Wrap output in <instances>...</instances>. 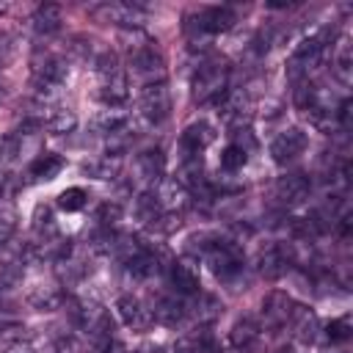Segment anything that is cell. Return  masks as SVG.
<instances>
[{"mask_svg": "<svg viewBox=\"0 0 353 353\" xmlns=\"http://www.w3.org/2000/svg\"><path fill=\"white\" fill-rule=\"evenodd\" d=\"M69 317L85 334V339H91L99 347L110 345L113 323H110V314L102 303H97L91 298H74V301H69Z\"/></svg>", "mask_w": 353, "mask_h": 353, "instance_id": "6da1fadb", "label": "cell"}, {"mask_svg": "<svg viewBox=\"0 0 353 353\" xmlns=\"http://www.w3.org/2000/svg\"><path fill=\"white\" fill-rule=\"evenodd\" d=\"M229 72L232 69L223 58H204L190 83L193 102H218L221 94L229 88Z\"/></svg>", "mask_w": 353, "mask_h": 353, "instance_id": "7a4b0ae2", "label": "cell"}, {"mask_svg": "<svg viewBox=\"0 0 353 353\" xmlns=\"http://www.w3.org/2000/svg\"><path fill=\"white\" fill-rule=\"evenodd\" d=\"M328 47H331L328 33H314V36L298 41L295 50L287 58V77L290 80L309 77V72H314L328 58Z\"/></svg>", "mask_w": 353, "mask_h": 353, "instance_id": "3957f363", "label": "cell"}, {"mask_svg": "<svg viewBox=\"0 0 353 353\" xmlns=\"http://www.w3.org/2000/svg\"><path fill=\"white\" fill-rule=\"evenodd\" d=\"M69 80V63L58 55H47L33 66V94L41 105H52Z\"/></svg>", "mask_w": 353, "mask_h": 353, "instance_id": "277c9868", "label": "cell"}, {"mask_svg": "<svg viewBox=\"0 0 353 353\" xmlns=\"http://www.w3.org/2000/svg\"><path fill=\"white\" fill-rule=\"evenodd\" d=\"M204 259H207L210 270L215 273V279H221V281H226V284L237 281V279L243 276V270H245L243 248H240L234 240H221V237H218V240L212 243V248L204 254Z\"/></svg>", "mask_w": 353, "mask_h": 353, "instance_id": "5b68a950", "label": "cell"}, {"mask_svg": "<svg viewBox=\"0 0 353 353\" xmlns=\"http://www.w3.org/2000/svg\"><path fill=\"white\" fill-rule=\"evenodd\" d=\"M168 113H171V91H168L165 80L143 83V88L138 94V116L149 127H157L168 119Z\"/></svg>", "mask_w": 353, "mask_h": 353, "instance_id": "8992f818", "label": "cell"}, {"mask_svg": "<svg viewBox=\"0 0 353 353\" xmlns=\"http://www.w3.org/2000/svg\"><path fill=\"white\" fill-rule=\"evenodd\" d=\"M127 55H130V66L135 74H141L146 83H157L163 80V72H165V61L160 55V50L154 47L152 39L141 36L138 44H130L127 47Z\"/></svg>", "mask_w": 353, "mask_h": 353, "instance_id": "52a82bcc", "label": "cell"}, {"mask_svg": "<svg viewBox=\"0 0 353 353\" xmlns=\"http://www.w3.org/2000/svg\"><path fill=\"white\" fill-rule=\"evenodd\" d=\"M298 303L287 295V292H281V290H273V292H268L265 298H262V309H259V328H268V331H276V328H284V325H290L292 320H295V314H298Z\"/></svg>", "mask_w": 353, "mask_h": 353, "instance_id": "ba28073f", "label": "cell"}, {"mask_svg": "<svg viewBox=\"0 0 353 353\" xmlns=\"http://www.w3.org/2000/svg\"><path fill=\"white\" fill-rule=\"evenodd\" d=\"M88 14L99 22L119 25V28H141L146 22V8L141 3H119V0L97 3L88 8Z\"/></svg>", "mask_w": 353, "mask_h": 353, "instance_id": "9c48e42d", "label": "cell"}, {"mask_svg": "<svg viewBox=\"0 0 353 353\" xmlns=\"http://www.w3.org/2000/svg\"><path fill=\"white\" fill-rule=\"evenodd\" d=\"M237 22V11L232 6H207L196 14L188 17L185 22V30L199 36V33H223L229 28H234Z\"/></svg>", "mask_w": 353, "mask_h": 353, "instance_id": "30bf717a", "label": "cell"}, {"mask_svg": "<svg viewBox=\"0 0 353 353\" xmlns=\"http://www.w3.org/2000/svg\"><path fill=\"white\" fill-rule=\"evenodd\" d=\"M251 99L245 97V91H232V88H226L223 94H221V99H218V116H221V121L226 124V127H232V130H243L245 124H248V119H251Z\"/></svg>", "mask_w": 353, "mask_h": 353, "instance_id": "8fae6325", "label": "cell"}, {"mask_svg": "<svg viewBox=\"0 0 353 353\" xmlns=\"http://www.w3.org/2000/svg\"><path fill=\"white\" fill-rule=\"evenodd\" d=\"M306 146H309L306 132H303L301 127H287V130H281V132L270 141V157H273V163L287 165V163L298 160V157L306 152Z\"/></svg>", "mask_w": 353, "mask_h": 353, "instance_id": "7c38bea8", "label": "cell"}, {"mask_svg": "<svg viewBox=\"0 0 353 353\" xmlns=\"http://www.w3.org/2000/svg\"><path fill=\"white\" fill-rule=\"evenodd\" d=\"M152 196H154V201H157L163 215H179L182 207L188 204V188L176 176H163L152 188Z\"/></svg>", "mask_w": 353, "mask_h": 353, "instance_id": "4fadbf2b", "label": "cell"}, {"mask_svg": "<svg viewBox=\"0 0 353 353\" xmlns=\"http://www.w3.org/2000/svg\"><path fill=\"white\" fill-rule=\"evenodd\" d=\"M215 141V127L210 121H193L185 127L182 138H179V160L188 157H201L204 149Z\"/></svg>", "mask_w": 353, "mask_h": 353, "instance_id": "5bb4252c", "label": "cell"}, {"mask_svg": "<svg viewBox=\"0 0 353 353\" xmlns=\"http://www.w3.org/2000/svg\"><path fill=\"white\" fill-rule=\"evenodd\" d=\"M290 265H292V251H290V245H284V243H268V245H262L259 254H256V268H259V273H262L265 279H279V276H284Z\"/></svg>", "mask_w": 353, "mask_h": 353, "instance_id": "9a60e30c", "label": "cell"}, {"mask_svg": "<svg viewBox=\"0 0 353 353\" xmlns=\"http://www.w3.org/2000/svg\"><path fill=\"white\" fill-rule=\"evenodd\" d=\"M168 281H171V287H174L176 295H182V298L196 295L199 287H201L199 284V268H196V262L188 259V256L168 262Z\"/></svg>", "mask_w": 353, "mask_h": 353, "instance_id": "2e32d148", "label": "cell"}, {"mask_svg": "<svg viewBox=\"0 0 353 353\" xmlns=\"http://www.w3.org/2000/svg\"><path fill=\"white\" fill-rule=\"evenodd\" d=\"M116 312L121 317V323L132 331H146L152 328L154 317H152V309L138 298V295H119L116 301Z\"/></svg>", "mask_w": 353, "mask_h": 353, "instance_id": "e0dca14e", "label": "cell"}, {"mask_svg": "<svg viewBox=\"0 0 353 353\" xmlns=\"http://www.w3.org/2000/svg\"><path fill=\"white\" fill-rule=\"evenodd\" d=\"M309 190H312V179L303 171H290V174L279 176V182H276V199L284 207H295V204L306 201Z\"/></svg>", "mask_w": 353, "mask_h": 353, "instance_id": "ac0fdd59", "label": "cell"}, {"mask_svg": "<svg viewBox=\"0 0 353 353\" xmlns=\"http://www.w3.org/2000/svg\"><path fill=\"white\" fill-rule=\"evenodd\" d=\"M185 314H188L185 323H193V325H199V328H207V325L221 314V301H218L215 295L199 290L196 295L185 298Z\"/></svg>", "mask_w": 353, "mask_h": 353, "instance_id": "d6986e66", "label": "cell"}, {"mask_svg": "<svg viewBox=\"0 0 353 353\" xmlns=\"http://www.w3.org/2000/svg\"><path fill=\"white\" fill-rule=\"evenodd\" d=\"M135 176L146 185V190H152L165 176V154L157 146L138 152L135 154Z\"/></svg>", "mask_w": 353, "mask_h": 353, "instance_id": "ffe728a7", "label": "cell"}, {"mask_svg": "<svg viewBox=\"0 0 353 353\" xmlns=\"http://www.w3.org/2000/svg\"><path fill=\"white\" fill-rule=\"evenodd\" d=\"M152 317H154V323L168 325V328L182 325V323L188 320V314H185V298L176 295V292L160 295V298L154 301V306H152Z\"/></svg>", "mask_w": 353, "mask_h": 353, "instance_id": "44dd1931", "label": "cell"}, {"mask_svg": "<svg viewBox=\"0 0 353 353\" xmlns=\"http://www.w3.org/2000/svg\"><path fill=\"white\" fill-rule=\"evenodd\" d=\"M94 130L105 138H113V135H130L132 132V119L127 110L121 108H105L94 116Z\"/></svg>", "mask_w": 353, "mask_h": 353, "instance_id": "7402d4cb", "label": "cell"}, {"mask_svg": "<svg viewBox=\"0 0 353 353\" xmlns=\"http://www.w3.org/2000/svg\"><path fill=\"white\" fill-rule=\"evenodd\" d=\"M127 94H130V88H127V74L121 66L108 74H99V97L108 108H119L127 99Z\"/></svg>", "mask_w": 353, "mask_h": 353, "instance_id": "603a6c76", "label": "cell"}, {"mask_svg": "<svg viewBox=\"0 0 353 353\" xmlns=\"http://www.w3.org/2000/svg\"><path fill=\"white\" fill-rule=\"evenodd\" d=\"M28 303L36 312H55V309H61L66 303V292L58 284H36L28 292Z\"/></svg>", "mask_w": 353, "mask_h": 353, "instance_id": "cb8c5ba5", "label": "cell"}, {"mask_svg": "<svg viewBox=\"0 0 353 353\" xmlns=\"http://www.w3.org/2000/svg\"><path fill=\"white\" fill-rule=\"evenodd\" d=\"M259 323H256V317H251V314H245V317H240V320H234V325L229 328V345L234 347V350H248L256 339H259Z\"/></svg>", "mask_w": 353, "mask_h": 353, "instance_id": "d4e9b609", "label": "cell"}, {"mask_svg": "<svg viewBox=\"0 0 353 353\" xmlns=\"http://www.w3.org/2000/svg\"><path fill=\"white\" fill-rule=\"evenodd\" d=\"M61 22H63V11H61V6H55V3L39 6L36 14L30 17V25H33V30H36L39 36H52V33H58V30H61Z\"/></svg>", "mask_w": 353, "mask_h": 353, "instance_id": "484cf974", "label": "cell"}, {"mask_svg": "<svg viewBox=\"0 0 353 353\" xmlns=\"http://www.w3.org/2000/svg\"><path fill=\"white\" fill-rule=\"evenodd\" d=\"M61 168H63V157H61V154H55V152H41V154H36V157L30 160L28 176H30L33 182H41V179L58 176Z\"/></svg>", "mask_w": 353, "mask_h": 353, "instance_id": "4316f807", "label": "cell"}, {"mask_svg": "<svg viewBox=\"0 0 353 353\" xmlns=\"http://www.w3.org/2000/svg\"><path fill=\"white\" fill-rule=\"evenodd\" d=\"M331 69H334V74H336V80H339L342 85L350 83V77H353V52H350V41H347V36H339V41L334 44Z\"/></svg>", "mask_w": 353, "mask_h": 353, "instance_id": "83f0119b", "label": "cell"}, {"mask_svg": "<svg viewBox=\"0 0 353 353\" xmlns=\"http://www.w3.org/2000/svg\"><path fill=\"white\" fill-rule=\"evenodd\" d=\"M292 325H295V342L298 345H303V347L317 345V339H320V323H317V317L309 309L301 306L298 314H295V320H292Z\"/></svg>", "mask_w": 353, "mask_h": 353, "instance_id": "f1b7e54d", "label": "cell"}, {"mask_svg": "<svg viewBox=\"0 0 353 353\" xmlns=\"http://www.w3.org/2000/svg\"><path fill=\"white\" fill-rule=\"evenodd\" d=\"M174 353H218V350H215V342H212L210 331L196 328V331H188L185 336L176 339Z\"/></svg>", "mask_w": 353, "mask_h": 353, "instance_id": "f546056e", "label": "cell"}, {"mask_svg": "<svg viewBox=\"0 0 353 353\" xmlns=\"http://www.w3.org/2000/svg\"><path fill=\"white\" fill-rule=\"evenodd\" d=\"M119 165L121 160L113 157V154H99V157H91L83 163V174L94 176V179H113L119 174Z\"/></svg>", "mask_w": 353, "mask_h": 353, "instance_id": "4dcf8cb0", "label": "cell"}, {"mask_svg": "<svg viewBox=\"0 0 353 353\" xmlns=\"http://www.w3.org/2000/svg\"><path fill=\"white\" fill-rule=\"evenodd\" d=\"M44 127L55 135H63V132H72L77 127V116L72 108H52L50 116L44 119Z\"/></svg>", "mask_w": 353, "mask_h": 353, "instance_id": "1f68e13d", "label": "cell"}, {"mask_svg": "<svg viewBox=\"0 0 353 353\" xmlns=\"http://www.w3.org/2000/svg\"><path fill=\"white\" fill-rule=\"evenodd\" d=\"M58 353H105V347L94 345V342L85 339V336H72V334H66V336L58 339Z\"/></svg>", "mask_w": 353, "mask_h": 353, "instance_id": "d6a6232c", "label": "cell"}, {"mask_svg": "<svg viewBox=\"0 0 353 353\" xmlns=\"http://www.w3.org/2000/svg\"><path fill=\"white\" fill-rule=\"evenodd\" d=\"M245 163H248V152H245L243 146H237V143H229V146L221 152V168H223L226 174L240 171Z\"/></svg>", "mask_w": 353, "mask_h": 353, "instance_id": "836d02e7", "label": "cell"}, {"mask_svg": "<svg viewBox=\"0 0 353 353\" xmlns=\"http://www.w3.org/2000/svg\"><path fill=\"white\" fill-rule=\"evenodd\" d=\"M85 204H88V193H85L83 188H66V190L58 193V207H61L63 212H77V210H83Z\"/></svg>", "mask_w": 353, "mask_h": 353, "instance_id": "e575fe53", "label": "cell"}, {"mask_svg": "<svg viewBox=\"0 0 353 353\" xmlns=\"http://www.w3.org/2000/svg\"><path fill=\"white\" fill-rule=\"evenodd\" d=\"M350 317L347 314H342V317H336V320H331L328 325H325V336L331 339V342H347L350 339Z\"/></svg>", "mask_w": 353, "mask_h": 353, "instance_id": "d590c367", "label": "cell"}, {"mask_svg": "<svg viewBox=\"0 0 353 353\" xmlns=\"http://www.w3.org/2000/svg\"><path fill=\"white\" fill-rule=\"evenodd\" d=\"M97 221L110 232V226H116V223L121 221V204H119V201H105V204H99Z\"/></svg>", "mask_w": 353, "mask_h": 353, "instance_id": "8d00e7d4", "label": "cell"}, {"mask_svg": "<svg viewBox=\"0 0 353 353\" xmlns=\"http://www.w3.org/2000/svg\"><path fill=\"white\" fill-rule=\"evenodd\" d=\"M14 229H17V212L11 207L0 204V245L14 237Z\"/></svg>", "mask_w": 353, "mask_h": 353, "instance_id": "74e56055", "label": "cell"}, {"mask_svg": "<svg viewBox=\"0 0 353 353\" xmlns=\"http://www.w3.org/2000/svg\"><path fill=\"white\" fill-rule=\"evenodd\" d=\"M22 279V268H14V265H0V292L14 287L17 281Z\"/></svg>", "mask_w": 353, "mask_h": 353, "instance_id": "f35d334b", "label": "cell"}, {"mask_svg": "<svg viewBox=\"0 0 353 353\" xmlns=\"http://www.w3.org/2000/svg\"><path fill=\"white\" fill-rule=\"evenodd\" d=\"M17 188H19V182H17V176H14V174H3V176H0V199L14 196V193H17Z\"/></svg>", "mask_w": 353, "mask_h": 353, "instance_id": "ab89813d", "label": "cell"}, {"mask_svg": "<svg viewBox=\"0 0 353 353\" xmlns=\"http://www.w3.org/2000/svg\"><path fill=\"white\" fill-rule=\"evenodd\" d=\"M17 152H14V135H3L0 138V168L14 157Z\"/></svg>", "mask_w": 353, "mask_h": 353, "instance_id": "60d3db41", "label": "cell"}, {"mask_svg": "<svg viewBox=\"0 0 353 353\" xmlns=\"http://www.w3.org/2000/svg\"><path fill=\"white\" fill-rule=\"evenodd\" d=\"M105 353H130V347H127L124 342H110V345L105 347Z\"/></svg>", "mask_w": 353, "mask_h": 353, "instance_id": "b9f144b4", "label": "cell"}, {"mask_svg": "<svg viewBox=\"0 0 353 353\" xmlns=\"http://www.w3.org/2000/svg\"><path fill=\"white\" fill-rule=\"evenodd\" d=\"M0 99H3V85H0Z\"/></svg>", "mask_w": 353, "mask_h": 353, "instance_id": "7bdbcfd3", "label": "cell"}, {"mask_svg": "<svg viewBox=\"0 0 353 353\" xmlns=\"http://www.w3.org/2000/svg\"><path fill=\"white\" fill-rule=\"evenodd\" d=\"M281 353H292V350H281Z\"/></svg>", "mask_w": 353, "mask_h": 353, "instance_id": "ee69618b", "label": "cell"}]
</instances>
